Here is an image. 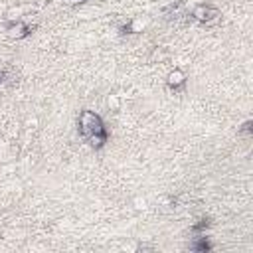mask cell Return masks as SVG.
Here are the masks:
<instances>
[{"mask_svg": "<svg viewBox=\"0 0 253 253\" xmlns=\"http://www.w3.org/2000/svg\"><path fill=\"white\" fill-rule=\"evenodd\" d=\"M192 16L198 20V22H211L217 18V10L211 8V6H206V4H198L194 10H192Z\"/></svg>", "mask_w": 253, "mask_h": 253, "instance_id": "3", "label": "cell"}, {"mask_svg": "<svg viewBox=\"0 0 253 253\" xmlns=\"http://www.w3.org/2000/svg\"><path fill=\"white\" fill-rule=\"evenodd\" d=\"M65 2H67V4H83L85 0H65Z\"/></svg>", "mask_w": 253, "mask_h": 253, "instance_id": "7", "label": "cell"}, {"mask_svg": "<svg viewBox=\"0 0 253 253\" xmlns=\"http://www.w3.org/2000/svg\"><path fill=\"white\" fill-rule=\"evenodd\" d=\"M87 142H89L93 148H101V146L107 142V130H101V132H95V134L87 136Z\"/></svg>", "mask_w": 253, "mask_h": 253, "instance_id": "5", "label": "cell"}, {"mask_svg": "<svg viewBox=\"0 0 253 253\" xmlns=\"http://www.w3.org/2000/svg\"><path fill=\"white\" fill-rule=\"evenodd\" d=\"M109 107L117 109V107H119V99H117V97H109Z\"/></svg>", "mask_w": 253, "mask_h": 253, "instance_id": "6", "label": "cell"}, {"mask_svg": "<svg viewBox=\"0 0 253 253\" xmlns=\"http://www.w3.org/2000/svg\"><path fill=\"white\" fill-rule=\"evenodd\" d=\"M0 75H2V73H0Z\"/></svg>", "mask_w": 253, "mask_h": 253, "instance_id": "8", "label": "cell"}, {"mask_svg": "<svg viewBox=\"0 0 253 253\" xmlns=\"http://www.w3.org/2000/svg\"><path fill=\"white\" fill-rule=\"evenodd\" d=\"M6 32H8V36H10L12 40H22V38H26V36L32 32V28H30L26 22H22V20H14V22L8 24Z\"/></svg>", "mask_w": 253, "mask_h": 253, "instance_id": "2", "label": "cell"}, {"mask_svg": "<svg viewBox=\"0 0 253 253\" xmlns=\"http://www.w3.org/2000/svg\"><path fill=\"white\" fill-rule=\"evenodd\" d=\"M101 130H105L101 117L93 111H81V115H79V132L87 138V136H91L95 132H101Z\"/></svg>", "mask_w": 253, "mask_h": 253, "instance_id": "1", "label": "cell"}, {"mask_svg": "<svg viewBox=\"0 0 253 253\" xmlns=\"http://www.w3.org/2000/svg\"><path fill=\"white\" fill-rule=\"evenodd\" d=\"M184 83H186V73H184L182 69H172V71H168V75H166V85H168L170 89H180Z\"/></svg>", "mask_w": 253, "mask_h": 253, "instance_id": "4", "label": "cell"}]
</instances>
